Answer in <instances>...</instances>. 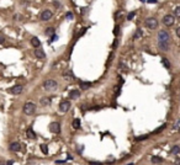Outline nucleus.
I'll list each match as a JSON object with an SVG mask.
<instances>
[{"mask_svg": "<svg viewBox=\"0 0 180 165\" xmlns=\"http://www.w3.org/2000/svg\"><path fill=\"white\" fill-rule=\"evenodd\" d=\"M164 128H165V124H163L162 127H159V128H157V131L154 132V133H159V132H160V131H163Z\"/></svg>", "mask_w": 180, "mask_h": 165, "instance_id": "cd10ccee", "label": "nucleus"}, {"mask_svg": "<svg viewBox=\"0 0 180 165\" xmlns=\"http://www.w3.org/2000/svg\"><path fill=\"white\" fill-rule=\"evenodd\" d=\"M151 161H152V163H155V164H159V163H163V159L159 158V157H152V158H151Z\"/></svg>", "mask_w": 180, "mask_h": 165, "instance_id": "a211bd4d", "label": "nucleus"}, {"mask_svg": "<svg viewBox=\"0 0 180 165\" xmlns=\"http://www.w3.org/2000/svg\"><path fill=\"white\" fill-rule=\"evenodd\" d=\"M41 150H42L43 154H48V147H47L46 144H42L41 145Z\"/></svg>", "mask_w": 180, "mask_h": 165, "instance_id": "5701e85b", "label": "nucleus"}, {"mask_svg": "<svg viewBox=\"0 0 180 165\" xmlns=\"http://www.w3.org/2000/svg\"><path fill=\"white\" fill-rule=\"evenodd\" d=\"M22 90H24V86H22V85H15V86H13L9 91H10L13 95H19V94L22 92Z\"/></svg>", "mask_w": 180, "mask_h": 165, "instance_id": "0eeeda50", "label": "nucleus"}, {"mask_svg": "<svg viewBox=\"0 0 180 165\" xmlns=\"http://www.w3.org/2000/svg\"><path fill=\"white\" fill-rule=\"evenodd\" d=\"M9 149H10L11 151H19L21 149V144H20V143H17V142H14V143H11V144H10Z\"/></svg>", "mask_w": 180, "mask_h": 165, "instance_id": "9b49d317", "label": "nucleus"}, {"mask_svg": "<svg viewBox=\"0 0 180 165\" xmlns=\"http://www.w3.org/2000/svg\"><path fill=\"white\" fill-rule=\"evenodd\" d=\"M147 138H148V136L145 134V136H141V137H137L136 139H137V140H145Z\"/></svg>", "mask_w": 180, "mask_h": 165, "instance_id": "a878e982", "label": "nucleus"}, {"mask_svg": "<svg viewBox=\"0 0 180 165\" xmlns=\"http://www.w3.org/2000/svg\"><path fill=\"white\" fill-rule=\"evenodd\" d=\"M26 136H27V138L28 139H36V133L33 132V129L32 128H28L27 131H26Z\"/></svg>", "mask_w": 180, "mask_h": 165, "instance_id": "f8f14e48", "label": "nucleus"}, {"mask_svg": "<svg viewBox=\"0 0 180 165\" xmlns=\"http://www.w3.org/2000/svg\"><path fill=\"white\" fill-rule=\"evenodd\" d=\"M117 44H118V41H117V40H115L114 44H112V47H114V48H116V47H117Z\"/></svg>", "mask_w": 180, "mask_h": 165, "instance_id": "473e14b6", "label": "nucleus"}, {"mask_svg": "<svg viewBox=\"0 0 180 165\" xmlns=\"http://www.w3.org/2000/svg\"><path fill=\"white\" fill-rule=\"evenodd\" d=\"M35 55L37 57V58H40V59H43L44 57H46V53L42 51V49H40V48H37L35 51Z\"/></svg>", "mask_w": 180, "mask_h": 165, "instance_id": "ddd939ff", "label": "nucleus"}, {"mask_svg": "<svg viewBox=\"0 0 180 165\" xmlns=\"http://www.w3.org/2000/svg\"><path fill=\"white\" fill-rule=\"evenodd\" d=\"M147 3H149V4H157V3H158V0H148Z\"/></svg>", "mask_w": 180, "mask_h": 165, "instance_id": "2f4dec72", "label": "nucleus"}, {"mask_svg": "<svg viewBox=\"0 0 180 165\" xmlns=\"http://www.w3.org/2000/svg\"><path fill=\"white\" fill-rule=\"evenodd\" d=\"M53 33H54V30L52 27H48L46 30V34H47V36H51V34H53Z\"/></svg>", "mask_w": 180, "mask_h": 165, "instance_id": "b1692460", "label": "nucleus"}, {"mask_svg": "<svg viewBox=\"0 0 180 165\" xmlns=\"http://www.w3.org/2000/svg\"><path fill=\"white\" fill-rule=\"evenodd\" d=\"M176 34H178V37H180V27L176 28Z\"/></svg>", "mask_w": 180, "mask_h": 165, "instance_id": "72a5a7b5", "label": "nucleus"}, {"mask_svg": "<svg viewBox=\"0 0 180 165\" xmlns=\"http://www.w3.org/2000/svg\"><path fill=\"white\" fill-rule=\"evenodd\" d=\"M79 85H80V89L86 90V89H89L90 86H91V82H84V81H82Z\"/></svg>", "mask_w": 180, "mask_h": 165, "instance_id": "f3484780", "label": "nucleus"}, {"mask_svg": "<svg viewBox=\"0 0 180 165\" xmlns=\"http://www.w3.org/2000/svg\"><path fill=\"white\" fill-rule=\"evenodd\" d=\"M169 40H170V36H169V33L166 32V31H159L158 32V41H164V42H169Z\"/></svg>", "mask_w": 180, "mask_h": 165, "instance_id": "39448f33", "label": "nucleus"}, {"mask_svg": "<svg viewBox=\"0 0 180 165\" xmlns=\"http://www.w3.org/2000/svg\"><path fill=\"white\" fill-rule=\"evenodd\" d=\"M31 44H32L33 47H36V48H38V47L41 46V42H40V40H38L37 37H32V40H31Z\"/></svg>", "mask_w": 180, "mask_h": 165, "instance_id": "2eb2a0df", "label": "nucleus"}, {"mask_svg": "<svg viewBox=\"0 0 180 165\" xmlns=\"http://www.w3.org/2000/svg\"><path fill=\"white\" fill-rule=\"evenodd\" d=\"M49 129H51L52 133H59L61 132V124L58 122H52L49 124Z\"/></svg>", "mask_w": 180, "mask_h": 165, "instance_id": "423d86ee", "label": "nucleus"}, {"mask_svg": "<svg viewBox=\"0 0 180 165\" xmlns=\"http://www.w3.org/2000/svg\"><path fill=\"white\" fill-rule=\"evenodd\" d=\"M69 96H70V99H73V100H76L78 97L80 96V91L79 90H73L72 92L69 94Z\"/></svg>", "mask_w": 180, "mask_h": 165, "instance_id": "4468645a", "label": "nucleus"}, {"mask_svg": "<svg viewBox=\"0 0 180 165\" xmlns=\"http://www.w3.org/2000/svg\"><path fill=\"white\" fill-rule=\"evenodd\" d=\"M57 86H58V84L53 79H48V80H46V81L43 82V88L47 90V91H53V90L57 89Z\"/></svg>", "mask_w": 180, "mask_h": 165, "instance_id": "f257e3e1", "label": "nucleus"}, {"mask_svg": "<svg viewBox=\"0 0 180 165\" xmlns=\"http://www.w3.org/2000/svg\"><path fill=\"white\" fill-rule=\"evenodd\" d=\"M162 63H163V65H164L166 69L170 68V63H169V61H168L166 58H162Z\"/></svg>", "mask_w": 180, "mask_h": 165, "instance_id": "aec40b11", "label": "nucleus"}, {"mask_svg": "<svg viewBox=\"0 0 180 165\" xmlns=\"http://www.w3.org/2000/svg\"><path fill=\"white\" fill-rule=\"evenodd\" d=\"M141 1H142V3H144V1H145V0H141Z\"/></svg>", "mask_w": 180, "mask_h": 165, "instance_id": "f704fd0d", "label": "nucleus"}, {"mask_svg": "<svg viewBox=\"0 0 180 165\" xmlns=\"http://www.w3.org/2000/svg\"><path fill=\"white\" fill-rule=\"evenodd\" d=\"M134 15H136V13H134V11H132V13H130V14L127 15V20H128V21H130V20H132V19L134 17Z\"/></svg>", "mask_w": 180, "mask_h": 165, "instance_id": "393cba45", "label": "nucleus"}, {"mask_svg": "<svg viewBox=\"0 0 180 165\" xmlns=\"http://www.w3.org/2000/svg\"><path fill=\"white\" fill-rule=\"evenodd\" d=\"M118 30H120V27H118V26H115V30H114V33L116 34V36H117V34H118Z\"/></svg>", "mask_w": 180, "mask_h": 165, "instance_id": "c756f323", "label": "nucleus"}, {"mask_svg": "<svg viewBox=\"0 0 180 165\" xmlns=\"http://www.w3.org/2000/svg\"><path fill=\"white\" fill-rule=\"evenodd\" d=\"M4 42H5V37H4V36H3V34L0 33V44H3V43H4Z\"/></svg>", "mask_w": 180, "mask_h": 165, "instance_id": "c85d7f7f", "label": "nucleus"}, {"mask_svg": "<svg viewBox=\"0 0 180 165\" xmlns=\"http://www.w3.org/2000/svg\"><path fill=\"white\" fill-rule=\"evenodd\" d=\"M41 105H43V106H47V105H49L51 103V101H49V99H47V97H43V99H41Z\"/></svg>", "mask_w": 180, "mask_h": 165, "instance_id": "412c9836", "label": "nucleus"}, {"mask_svg": "<svg viewBox=\"0 0 180 165\" xmlns=\"http://www.w3.org/2000/svg\"><path fill=\"white\" fill-rule=\"evenodd\" d=\"M52 11L51 10H44L43 13L41 14V20L42 21H48L51 17H52Z\"/></svg>", "mask_w": 180, "mask_h": 165, "instance_id": "9d476101", "label": "nucleus"}, {"mask_svg": "<svg viewBox=\"0 0 180 165\" xmlns=\"http://www.w3.org/2000/svg\"><path fill=\"white\" fill-rule=\"evenodd\" d=\"M142 30H137V31H136V33H134V36H133V40H138V38H141V37H142Z\"/></svg>", "mask_w": 180, "mask_h": 165, "instance_id": "6ab92c4d", "label": "nucleus"}, {"mask_svg": "<svg viewBox=\"0 0 180 165\" xmlns=\"http://www.w3.org/2000/svg\"><path fill=\"white\" fill-rule=\"evenodd\" d=\"M145 26L149 28V30H155V28L158 27V21H157V19H154V17H149V19L145 20Z\"/></svg>", "mask_w": 180, "mask_h": 165, "instance_id": "7ed1b4c3", "label": "nucleus"}, {"mask_svg": "<svg viewBox=\"0 0 180 165\" xmlns=\"http://www.w3.org/2000/svg\"><path fill=\"white\" fill-rule=\"evenodd\" d=\"M24 112L26 113V115H33L36 112V105L33 102H26L24 105Z\"/></svg>", "mask_w": 180, "mask_h": 165, "instance_id": "f03ea898", "label": "nucleus"}, {"mask_svg": "<svg viewBox=\"0 0 180 165\" xmlns=\"http://www.w3.org/2000/svg\"><path fill=\"white\" fill-rule=\"evenodd\" d=\"M67 19H68V20H72V19H73V14H72V13H68V14H67Z\"/></svg>", "mask_w": 180, "mask_h": 165, "instance_id": "7c9ffc66", "label": "nucleus"}, {"mask_svg": "<svg viewBox=\"0 0 180 165\" xmlns=\"http://www.w3.org/2000/svg\"><path fill=\"white\" fill-rule=\"evenodd\" d=\"M180 153V147L179 145H175L172 148V154H179Z\"/></svg>", "mask_w": 180, "mask_h": 165, "instance_id": "4be33fe9", "label": "nucleus"}, {"mask_svg": "<svg viewBox=\"0 0 180 165\" xmlns=\"http://www.w3.org/2000/svg\"><path fill=\"white\" fill-rule=\"evenodd\" d=\"M72 126H73L74 129H79V128H80V120H79V118H74Z\"/></svg>", "mask_w": 180, "mask_h": 165, "instance_id": "dca6fc26", "label": "nucleus"}, {"mask_svg": "<svg viewBox=\"0 0 180 165\" xmlns=\"http://www.w3.org/2000/svg\"><path fill=\"white\" fill-rule=\"evenodd\" d=\"M70 109V102L69 101H62L59 103V111L61 112H67Z\"/></svg>", "mask_w": 180, "mask_h": 165, "instance_id": "6e6552de", "label": "nucleus"}, {"mask_svg": "<svg viewBox=\"0 0 180 165\" xmlns=\"http://www.w3.org/2000/svg\"><path fill=\"white\" fill-rule=\"evenodd\" d=\"M174 21H175V17H174L173 15H165L164 17H163V23L165 25V26H173L174 25Z\"/></svg>", "mask_w": 180, "mask_h": 165, "instance_id": "20e7f679", "label": "nucleus"}, {"mask_svg": "<svg viewBox=\"0 0 180 165\" xmlns=\"http://www.w3.org/2000/svg\"><path fill=\"white\" fill-rule=\"evenodd\" d=\"M158 48L163 52H168L169 51V42L164 41H158Z\"/></svg>", "mask_w": 180, "mask_h": 165, "instance_id": "1a4fd4ad", "label": "nucleus"}, {"mask_svg": "<svg viewBox=\"0 0 180 165\" xmlns=\"http://www.w3.org/2000/svg\"><path fill=\"white\" fill-rule=\"evenodd\" d=\"M175 16L180 17V6H178L176 9H175Z\"/></svg>", "mask_w": 180, "mask_h": 165, "instance_id": "bb28decb", "label": "nucleus"}]
</instances>
